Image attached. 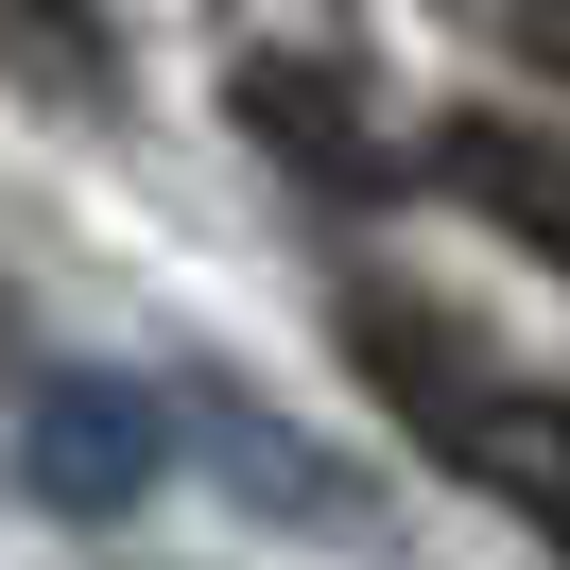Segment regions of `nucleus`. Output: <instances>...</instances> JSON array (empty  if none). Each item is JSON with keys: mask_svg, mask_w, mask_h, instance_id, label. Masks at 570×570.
I'll use <instances>...</instances> for the list:
<instances>
[{"mask_svg": "<svg viewBox=\"0 0 570 570\" xmlns=\"http://www.w3.org/2000/svg\"><path fill=\"white\" fill-rule=\"evenodd\" d=\"M346 346H363V381L397 397V432H415L432 466H466L484 501H519L535 535L570 519V450H553V381H519V363H501V346H484L466 312H432V294L363 277V294H346Z\"/></svg>", "mask_w": 570, "mask_h": 570, "instance_id": "1", "label": "nucleus"}, {"mask_svg": "<svg viewBox=\"0 0 570 570\" xmlns=\"http://www.w3.org/2000/svg\"><path fill=\"white\" fill-rule=\"evenodd\" d=\"M225 105L259 121V156H277V174H328V190H397V174H415V156L381 139V87H363V36H243Z\"/></svg>", "mask_w": 570, "mask_h": 570, "instance_id": "2", "label": "nucleus"}, {"mask_svg": "<svg viewBox=\"0 0 570 570\" xmlns=\"http://www.w3.org/2000/svg\"><path fill=\"white\" fill-rule=\"evenodd\" d=\"M156 466H174V432H156L139 381H36L18 397V484H36L52 519H139Z\"/></svg>", "mask_w": 570, "mask_h": 570, "instance_id": "3", "label": "nucleus"}, {"mask_svg": "<svg viewBox=\"0 0 570 570\" xmlns=\"http://www.w3.org/2000/svg\"><path fill=\"white\" fill-rule=\"evenodd\" d=\"M156 432H174V450H208L225 484H243V501H277V519H312V535H363V484H346L328 450H294V432L259 415L243 381H190V397H156Z\"/></svg>", "mask_w": 570, "mask_h": 570, "instance_id": "4", "label": "nucleus"}, {"mask_svg": "<svg viewBox=\"0 0 570 570\" xmlns=\"http://www.w3.org/2000/svg\"><path fill=\"white\" fill-rule=\"evenodd\" d=\"M432 174H450V190H466V208H484V225H501L519 259H553V243H570V190H553V121H519V105H466L450 139H432Z\"/></svg>", "mask_w": 570, "mask_h": 570, "instance_id": "5", "label": "nucleus"}, {"mask_svg": "<svg viewBox=\"0 0 570 570\" xmlns=\"http://www.w3.org/2000/svg\"><path fill=\"white\" fill-rule=\"evenodd\" d=\"M0 70H18V87H70V105H105V87H121V36H105V18H0Z\"/></svg>", "mask_w": 570, "mask_h": 570, "instance_id": "6", "label": "nucleus"}]
</instances>
